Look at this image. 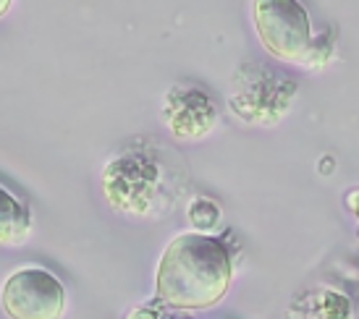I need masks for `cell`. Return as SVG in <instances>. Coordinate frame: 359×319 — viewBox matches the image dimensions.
<instances>
[{"label":"cell","mask_w":359,"mask_h":319,"mask_svg":"<svg viewBox=\"0 0 359 319\" xmlns=\"http://www.w3.org/2000/svg\"><path fill=\"white\" fill-rule=\"evenodd\" d=\"M233 267L226 243L208 233H181L170 241L155 269V299L173 311L215 306L231 288Z\"/></svg>","instance_id":"6da1fadb"},{"label":"cell","mask_w":359,"mask_h":319,"mask_svg":"<svg viewBox=\"0 0 359 319\" xmlns=\"http://www.w3.org/2000/svg\"><path fill=\"white\" fill-rule=\"evenodd\" d=\"M165 165L158 152L140 147L113 157L102 170V194L116 212L150 218L165 201Z\"/></svg>","instance_id":"7a4b0ae2"},{"label":"cell","mask_w":359,"mask_h":319,"mask_svg":"<svg viewBox=\"0 0 359 319\" xmlns=\"http://www.w3.org/2000/svg\"><path fill=\"white\" fill-rule=\"evenodd\" d=\"M297 94V84L280 71L259 63H247L236 71L231 84L229 108L244 123L273 126L289 113Z\"/></svg>","instance_id":"3957f363"},{"label":"cell","mask_w":359,"mask_h":319,"mask_svg":"<svg viewBox=\"0 0 359 319\" xmlns=\"http://www.w3.org/2000/svg\"><path fill=\"white\" fill-rule=\"evenodd\" d=\"M255 29L262 48L278 60L304 63L312 48V24L307 10L294 0H259L255 3Z\"/></svg>","instance_id":"277c9868"},{"label":"cell","mask_w":359,"mask_h":319,"mask_svg":"<svg viewBox=\"0 0 359 319\" xmlns=\"http://www.w3.org/2000/svg\"><path fill=\"white\" fill-rule=\"evenodd\" d=\"M0 306L8 319H60L66 311V288L45 267H21L3 283Z\"/></svg>","instance_id":"5b68a950"},{"label":"cell","mask_w":359,"mask_h":319,"mask_svg":"<svg viewBox=\"0 0 359 319\" xmlns=\"http://www.w3.org/2000/svg\"><path fill=\"white\" fill-rule=\"evenodd\" d=\"M163 120L168 131L181 141H197L208 136L218 123V105L208 92L194 84H176L165 92Z\"/></svg>","instance_id":"8992f818"},{"label":"cell","mask_w":359,"mask_h":319,"mask_svg":"<svg viewBox=\"0 0 359 319\" xmlns=\"http://www.w3.org/2000/svg\"><path fill=\"white\" fill-rule=\"evenodd\" d=\"M291 319H354V304L339 290H312L304 296V306L294 304Z\"/></svg>","instance_id":"52a82bcc"},{"label":"cell","mask_w":359,"mask_h":319,"mask_svg":"<svg viewBox=\"0 0 359 319\" xmlns=\"http://www.w3.org/2000/svg\"><path fill=\"white\" fill-rule=\"evenodd\" d=\"M32 233L29 207L0 186V246H16Z\"/></svg>","instance_id":"ba28073f"},{"label":"cell","mask_w":359,"mask_h":319,"mask_svg":"<svg viewBox=\"0 0 359 319\" xmlns=\"http://www.w3.org/2000/svg\"><path fill=\"white\" fill-rule=\"evenodd\" d=\"M187 218L197 228L194 233H205V230H212L220 222V207L212 199H208V197H197L189 204Z\"/></svg>","instance_id":"9c48e42d"},{"label":"cell","mask_w":359,"mask_h":319,"mask_svg":"<svg viewBox=\"0 0 359 319\" xmlns=\"http://www.w3.org/2000/svg\"><path fill=\"white\" fill-rule=\"evenodd\" d=\"M333 48H336V37H333V34L328 37V31L312 37V48H309V55L304 63H309V66H323V63H328L330 55H333Z\"/></svg>","instance_id":"30bf717a"},{"label":"cell","mask_w":359,"mask_h":319,"mask_svg":"<svg viewBox=\"0 0 359 319\" xmlns=\"http://www.w3.org/2000/svg\"><path fill=\"white\" fill-rule=\"evenodd\" d=\"M126 319H170V314L160 301H152V304H144V306L131 309Z\"/></svg>","instance_id":"8fae6325"},{"label":"cell","mask_w":359,"mask_h":319,"mask_svg":"<svg viewBox=\"0 0 359 319\" xmlns=\"http://www.w3.org/2000/svg\"><path fill=\"white\" fill-rule=\"evenodd\" d=\"M346 204H349L351 212L357 215V189H354V191H351V194H349V197H346Z\"/></svg>","instance_id":"7c38bea8"},{"label":"cell","mask_w":359,"mask_h":319,"mask_svg":"<svg viewBox=\"0 0 359 319\" xmlns=\"http://www.w3.org/2000/svg\"><path fill=\"white\" fill-rule=\"evenodd\" d=\"M11 10V3L8 0H0V16H3V13H8Z\"/></svg>","instance_id":"4fadbf2b"}]
</instances>
